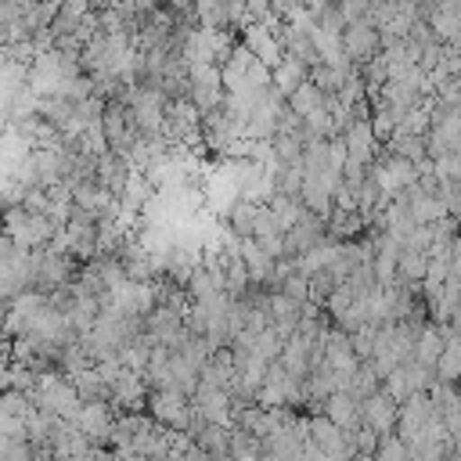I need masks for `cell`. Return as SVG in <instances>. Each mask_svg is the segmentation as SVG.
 <instances>
[{
  "label": "cell",
  "instance_id": "cell-13",
  "mask_svg": "<svg viewBox=\"0 0 461 461\" xmlns=\"http://www.w3.org/2000/svg\"><path fill=\"white\" fill-rule=\"evenodd\" d=\"M0 234H4V216H0Z\"/></svg>",
  "mask_w": 461,
  "mask_h": 461
},
{
  "label": "cell",
  "instance_id": "cell-7",
  "mask_svg": "<svg viewBox=\"0 0 461 461\" xmlns=\"http://www.w3.org/2000/svg\"><path fill=\"white\" fill-rule=\"evenodd\" d=\"M191 407H194V414H202L212 425H223V429L234 425V403H230V393H223V389L198 385V393L191 396Z\"/></svg>",
  "mask_w": 461,
  "mask_h": 461
},
{
  "label": "cell",
  "instance_id": "cell-9",
  "mask_svg": "<svg viewBox=\"0 0 461 461\" xmlns=\"http://www.w3.org/2000/svg\"><path fill=\"white\" fill-rule=\"evenodd\" d=\"M270 79H274V90L288 101L303 83H310V68L299 61V58H292V54H285L277 65H274V72H270Z\"/></svg>",
  "mask_w": 461,
  "mask_h": 461
},
{
  "label": "cell",
  "instance_id": "cell-5",
  "mask_svg": "<svg viewBox=\"0 0 461 461\" xmlns=\"http://www.w3.org/2000/svg\"><path fill=\"white\" fill-rule=\"evenodd\" d=\"M115 418H119V414H115L108 403H83L79 414H76V429L86 432V439L94 443V450H108Z\"/></svg>",
  "mask_w": 461,
  "mask_h": 461
},
{
  "label": "cell",
  "instance_id": "cell-3",
  "mask_svg": "<svg viewBox=\"0 0 461 461\" xmlns=\"http://www.w3.org/2000/svg\"><path fill=\"white\" fill-rule=\"evenodd\" d=\"M432 385H436V371L421 367L418 360H403V364L382 382V389H385L396 403H407V400L418 396V393H432Z\"/></svg>",
  "mask_w": 461,
  "mask_h": 461
},
{
  "label": "cell",
  "instance_id": "cell-2",
  "mask_svg": "<svg viewBox=\"0 0 461 461\" xmlns=\"http://www.w3.org/2000/svg\"><path fill=\"white\" fill-rule=\"evenodd\" d=\"M191 414H194V407H191L187 396H180V393H173V389H155V393H148V418H155L162 429H169V432H187Z\"/></svg>",
  "mask_w": 461,
  "mask_h": 461
},
{
  "label": "cell",
  "instance_id": "cell-11",
  "mask_svg": "<svg viewBox=\"0 0 461 461\" xmlns=\"http://www.w3.org/2000/svg\"><path fill=\"white\" fill-rule=\"evenodd\" d=\"M32 411H36V407H32V396H29V393H18V389L0 393V414H4V418H18V421H25Z\"/></svg>",
  "mask_w": 461,
  "mask_h": 461
},
{
  "label": "cell",
  "instance_id": "cell-4",
  "mask_svg": "<svg viewBox=\"0 0 461 461\" xmlns=\"http://www.w3.org/2000/svg\"><path fill=\"white\" fill-rule=\"evenodd\" d=\"M342 54H346V61L353 68H364L367 61H375L382 54V32L367 18L346 25V32H342Z\"/></svg>",
  "mask_w": 461,
  "mask_h": 461
},
{
  "label": "cell",
  "instance_id": "cell-1",
  "mask_svg": "<svg viewBox=\"0 0 461 461\" xmlns=\"http://www.w3.org/2000/svg\"><path fill=\"white\" fill-rule=\"evenodd\" d=\"M371 176H375L378 191L385 194V202H393V198H400L411 184H418L421 169H418L414 162H407L403 155H396V151L382 148V151H378V158L371 162Z\"/></svg>",
  "mask_w": 461,
  "mask_h": 461
},
{
  "label": "cell",
  "instance_id": "cell-6",
  "mask_svg": "<svg viewBox=\"0 0 461 461\" xmlns=\"http://www.w3.org/2000/svg\"><path fill=\"white\" fill-rule=\"evenodd\" d=\"M360 414H364V429H371V432L382 439V436H393V432H396L400 403H396L385 389H378L375 396H367V400L360 403Z\"/></svg>",
  "mask_w": 461,
  "mask_h": 461
},
{
  "label": "cell",
  "instance_id": "cell-8",
  "mask_svg": "<svg viewBox=\"0 0 461 461\" xmlns=\"http://www.w3.org/2000/svg\"><path fill=\"white\" fill-rule=\"evenodd\" d=\"M321 414H324L331 425L346 429V432H357V429L364 425V414H360V400H353L346 389H342V393H335V396H328Z\"/></svg>",
  "mask_w": 461,
  "mask_h": 461
},
{
  "label": "cell",
  "instance_id": "cell-12",
  "mask_svg": "<svg viewBox=\"0 0 461 461\" xmlns=\"http://www.w3.org/2000/svg\"><path fill=\"white\" fill-rule=\"evenodd\" d=\"M7 310H11V303L0 299V335H4V324H7Z\"/></svg>",
  "mask_w": 461,
  "mask_h": 461
},
{
  "label": "cell",
  "instance_id": "cell-10",
  "mask_svg": "<svg viewBox=\"0 0 461 461\" xmlns=\"http://www.w3.org/2000/svg\"><path fill=\"white\" fill-rule=\"evenodd\" d=\"M256 216H259V202L238 198V202L230 205V212H227L223 227H227V230L238 238V241H245V238H252V230H256Z\"/></svg>",
  "mask_w": 461,
  "mask_h": 461
}]
</instances>
